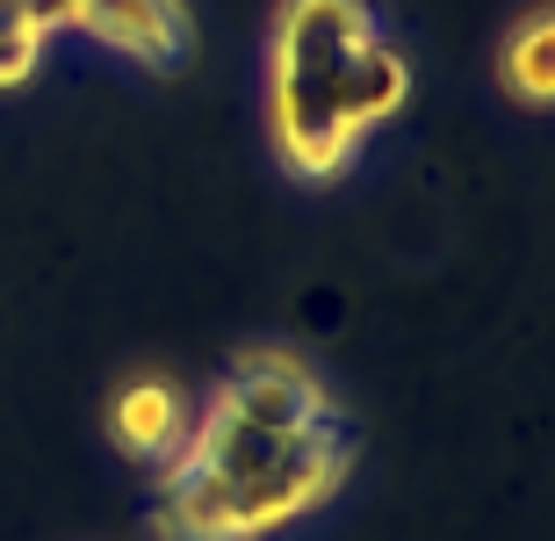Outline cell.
Returning <instances> with one entry per match:
<instances>
[{
  "mask_svg": "<svg viewBox=\"0 0 555 541\" xmlns=\"http://www.w3.org/2000/svg\"><path fill=\"white\" fill-rule=\"evenodd\" d=\"M498 80L513 94L519 108H548L555 102V15L534 8V15H519L498 43Z\"/></svg>",
  "mask_w": 555,
  "mask_h": 541,
  "instance_id": "8",
  "label": "cell"
},
{
  "mask_svg": "<svg viewBox=\"0 0 555 541\" xmlns=\"http://www.w3.org/2000/svg\"><path fill=\"white\" fill-rule=\"evenodd\" d=\"M188 426H195V412H188L173 375H130L116 390V404H108V440L130 462H166L188 440Z\"/></svg>",
  "mask_w": 555,
  "mask_h": 541,
  "instance_id": "6",
  "label": "cell"
},
{
  "mask_svg": "<svg viewBox=\"0 0 555 541\" xmlns=\"http://www.w3.org/2000/svg\"><path fill=\"white\" fill-rule=\"evenodd\" d=\"M375 37L369 0H282L274 8L268 65H296V73H339L353 43Z\"/></svg>",
  "mask_w": 555,
  "mask_h": 541,
  "instance_id": "5",
  "label": "cell"
},
{
  "mask_svg": "<svg viewBox=\"0 0 555 541\" xmlns=\"http://www.w3.org/2000/svg\"><path fill=\"white\" fill-rule=\"evenodd\" d=\"M65 29H87L94 43L152 65V73H181L195 51V22L181 0H65Z\"/></svg>",
  "mask_w": 555,
  "mask_h": 541,
  "instance_id": "4",
  "label": "cell"
},
{
  "mask_svg": "<svg viewBox=\"0 0 555 541\" xmlns=\"http://www.w3.org/2000/svg\"><path fill=\"white\" fill-rule=\"evenodd\" d=\"M339 73H296L268 65V138L296 181H339L361 152V130L339 108Z\"/></svg>",
  "mask_w": 555,
  "mask_h": 541,
  "instance_id": "2",
  "label": "cell"
},
{
  "mask_svg": "<svg viewBox=\"0 0 555 541\" xmlns=\"http://www.w3.org/2000/svg\"><path fill=\"white\" fill-rule=\"evenodd\" d=\"M347 469L353 448L339 418H318L304 434H260L203 404L188 440L159 462V541H260L318 513Z\"/></svg>",
  "mask_w": 555,
  "mask_h": 541,
  "instance_id": "1",
  "label": "cell"
},
{
  "mask_svg": "<svg viewBox=\"0 0 555 541\" xmlns=\"http://www.w3.org/2000/svg\"><path fill=\"white\" fill-rule=\"evenodd\" d=\"M209 404L238 426H260V434H304L318 418H332L325 383L288 355V347H246V355L224 369V383L209 390Z\"/></svg>",
  "mask_w": 555,
  "mask_h": 541,
  "instance_id": "3",
  "label": "cell"
},
{
  "mask_svg": "<svg viewBox=\"0 0 555 541\" xmlns=\"http://www.w3.org/2000/svg\"><path fill=\"white\" fill-rule=\"evenodd\" d=\"M339 108H347V124L369 138L375 124H390L397 108L412 102V65H404V51L397 43H383V29H375L369 43H353L347 65H339Z\"/></svg>",
  "mask_w": 555,
  "mask_h": 541,
  "instance_id": "7",
  "label": "cell"
}]
</instances>
